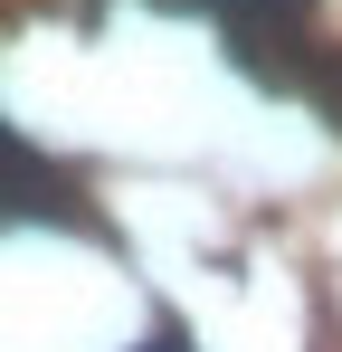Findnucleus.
Instances as JSON below:
<instances>
[{
    "label": "nucleus",
    "instance_id": "3",
    "mask_svg": "<svg viewBox=\"0 0 342 352\" xmlns=\"http://www.w3.org/2000/svg\"><path fill=\"white\" fill-rule=\"evenodd\" d=\"M285 76H295V86H304V96H314V105L342 124V48H333V58H295Z\"/></svg>",
    "mask_w": 342,
    "mask_h": 352
},
{
    "label": "nucleus",
    "instance_id": "1",
    "mask_svg": "<svg viewBox=\"0 0 342 352\" xmlns=\"http://www.w3.org/2000/svg\"><path fill=\"white\" fill-rule=\"evenodd\" d=\"M0 219H76V190L48 153H29L10 124H0Z\"/></svg>",
    "mask_w": 342,
    "mask_h": 352
},
{
    "label": "nucleus",
    "instance_id": "4",
    "mask_svg": "<svg viewBox=\"0 0 342 352\" xmlns=\"http://www.w3.org/2000/svg\"><path fill=\"white\" fill-rule=\"evenodd\" d=\"M143 352H190V333H181V324H162V333H152Z\"/></svg>",
    "mask_w": 342,
    "mask_h": 352
},
{
    "label": "nucleus",
    "instance_id": "2",
    "mask_svg": "<svg viewBox=\"0 0 342 352\" xmlns=\"http://www.w3.org/2000/svg\"><path fill=\"white\" fill-rule=\"evenodd\" d=\"M190 10L228 19V38H238V48H266V38H295V19H304L314 0H190Z\"/></svg>",
    "mask_w": 342,
    "mask_h": 352
}]
</instances>
